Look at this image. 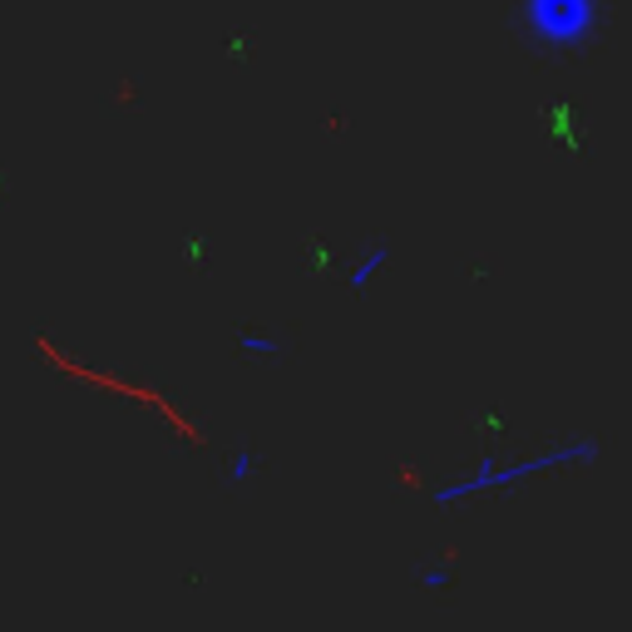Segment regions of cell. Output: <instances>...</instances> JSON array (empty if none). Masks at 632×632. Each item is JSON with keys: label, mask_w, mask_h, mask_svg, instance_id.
Returning a JSON list of instances; mask_svg holds the SVG:
<instances>
[{"label": "cell", "mask_w": 632, "mask_h": 632, "mask_svg": "<svg viewBox=\"0 0 632 632\" xmlns=\"http://www.w3.org/2000/svg\"><path fill=\"white\" fill-rule=\"evenodd\" d=\"M598 440H588V435H578L573 444H558V450L549 454H533V460H519L504 470L494 454H484L479 464H474V474H464V479H450L440 484V489H430L435 504H454V499H470V494L479 489H509V484H523L533 479V474H549V470H578V464H598Z\"/></svg>", "instance_id": "6da1fadb"}, {"label": "cell", "mask_w": 632, "mask_h": 632, "mask_svg": "<svg viewBox=\"0 0 632 632\" xmlns=\"http://www.w3.org/2000/svg\"><path fill=\"white\" fill-rule=\"evenodd\" d=\"M598 0H519L514 5V20L529 35V45L553 49V55L588 45V35L598 30Z\"/></svg>", "instance_id": "7a4b0ae2"}, {"label": "cell", "mask_w": 632, "mask_h": 632, "mask_svg": "<svg viewBox=\"0 0 632 632\" xmlns=\"http://www.w3.org/2000/svg\"><path fill=\"white\" fill-rule=\"evenodd\" d=\"M237 351L252 356V361H276V356H282V341H276V336H252V331H242V336H237Z\"/></svg>", "instance_id": "277c9868"}, {"label": "cell", "mask_w": 632, "mask_h": 632, "mask_svg": "<svg viewBox=\"0 0 632 632\" xmlns=\"http://www.w3.org/2000/svg\"><path fill=\"white\" fill-rule=\"evenodd\" d=\"M450 583H454V568H450V563H435V568H420V588L440 592V588H450Z\"/></svg>", "instance_id": "8992f818"}, {"label": "cell", "mask_w": 632, "mask_h": 632, "mask_svg": "<svg viewBox=\"0 0 632 632\" xmlns=\"http://www.w3.org/2000/svg\"><path fill=\"white\" fill-rule=\"evenodd\" d=\"M257 464H262V460H257V450H237L233 460H227V479H233V484H247V479L257 474Z\"/></svg>", "instance_id": "5b68a950"}, {"label": "cell", "mask_w": 632, "mask_h": 632, "mask_svg": "<svg viewBox=\"0 0 632 632\" xmlns=\"http://www.w3.org/2000/svg\"><path fill=\"white\" fill-rule=\"evenodd\" d=\"M385 262H391V247H385V242H381V247H371V252H365V257H361V262H356V272H351V276H346V282H351V286H356V292H361V286H371V282H375V272H381V267H385Z\"/></svg>", "instance_id": "3957f363"}]
</instances>
